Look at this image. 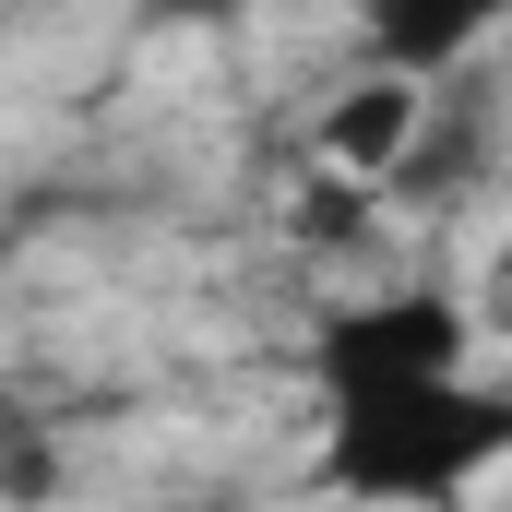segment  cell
I'll use <instances>...</instances> for the list:
<instances>
[{
    "instance_id": "obj_1",
    "label": "cell",
    "mask_w": 512,
    "mask_h": 512,
    "mask_svg": "<svg viewBox=\"0 0 512 512\" xmlns=\"http://www.w3.org/2000/svg\"><path fill=\"white\" fill-rule=\"evenodd\" d=\"M501 453H512V393H489V382H441V393L382 405V417H334L322 429V477L346 501H405V512L477 489Z\"/></svg>"
},
{
    "instance_id": "obj_2",
    "label": "cell",
    "mask_w": 512,
    "mask_h": 512,
    "mask_svg": "<svg viewBox=\"0 0 512 512\" xmlns=\"http://www.w3.org/2000/svg\"><path fill=\"white\" fill-rule=\"evenodd\" d=\"M465 298L441 286H382V298H346L322 334H310V382H322V417H382L405 393H441L465 382Z\"/></svg>"
},
{
    "instance_id": "obj_3",
    "label": "cell",
    "mask_w": 512,
    "mask_h": 512,
    "mask_svg": "<svg viewBox=\"0 0 512 512\" xmlns=\"http://www.w3.org/2000/svg\"><path fill=\"white\" fill-rule=\"evenodd\" d=\"M417 143H429V96H417V84H393V72L346 84V96L322 108V155H334L346 179H405V167H417Z\"/></svg>"
},
{
    "instance_id": "obj_4",
    "label": "cell",
    "mask_w": 512,
    "mask_h": 512,
    "mask_svg": "<svg viewBox=\"0 0 512 512\" xmlns=\"http://www.w3.org/2000/svg\"><path fill=\"white\" fill-rule=\"evenodd\" d=\"M477 36H489V0H453V12H382V24H370V48H382L393 84H417V72L465 60Z\"/></svg>"
},
{
    "instance_id": "obj_5",
    "label": "cell",
    "mask_w": 512,
    "mask_h": 512,
    "mask_svg": "<svg viewBox=\"0 0 512 512\" xmlns=\"http://www.w3.org/2000/svg\"><path fill=\"white\" fill-rule=\"evenodd\" d=\"M501 286H512V239H501Z\"/></svg>"
}]
</instances>
